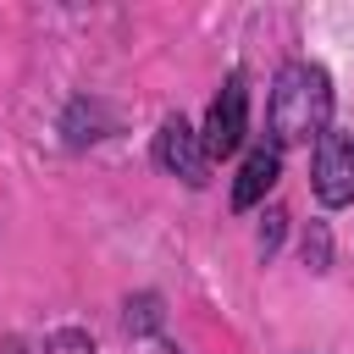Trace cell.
Returning <instances> with one entry per match:
<instances>
[{"mask_svg":"<svg viewBox=\"0 0 354 354\" xmlns=\"http://www.w3.org/2000/svg\"><path fill=\"white\" fill-rule=\"evenodd\" d=\"M266 133L277 149L288 144H321V133H332V77L315 61H288L271 83V105H266Z\"/></svg>","mask_w":354,"mask_h":354,"instance_id":"obj_1","label":"cell"},{"mask_svg":"<svg viewBox=\"0 0 354 354\" xmlns=\"http://www.w3.org/2000/svg\"><path fill=\"white\" fill-rule=\"evenodd\" d=\"M155 160H160V171L183 177L188 188H205V183H210V155H205V138H199L183 116H166V122H160V133H155Z\"/></svg>","mask_w":354,"mask_h":354,"instance_id":"obj_2","label":"cell"},{"mask_svg":"<svg viewBox=\"0 0 354 354\" xmlns=\"http://www.w3.org/2000/svg\"><path fill=\"white\" fill-rule=\"evenodd\" d=\"M310 183H315V199H321L326 210L354 205V138H348V133H321Z\"/></svg>","mask_w":354,"mask_h":354,"instance_id":"obj_3","label":"cell"},{"mask_svg":"<svg viewBox=\"0 0 354 354\" xmlns=\"http://www.w3.org/2000/svg\"><path fill=\"white\" fill-rule=\"evenodd\" d=\"M243 105H249V94H243V72H232L227 83H221V94L210 100V116H205V155L210 160H227L238 144H243Z\"/></svg>","mask_w":354,"mask_h":354,"instance_id":"obj_4","label":"cell"},{"mask_svg":"<svg viewBox=\"0 0 354 354\" xmlns=\"http://www.w3.org/2000/svg\"><path fill=\"white\" fill-rule=\"evenodd\" d=\"M277 171H282V155H277V144H260V149H249V160H243V171H238V183H232V210H254V205L271 194Z\"/></svg>","mask_w":354,"mask_h":354,"instance_id":"obj_5","label":"cell"},{"mask_svg":"<svg viewBox=\"0 0 354 354\" xmlns=\"http://www.w3.org/2000/svg\"><path fill=\"white\" fill-rule=\"evenodd\" d=\"M39 354H94V343H88V332L61 326V332H50V337L39 343Z\"/></svg>","mask_w":354,"mask_h":354,"instance_id":"obj_6","label":"cell"},{"mask_svg":"<svg viewBox=\"0 0 354 354\" xmlns=\"http://www.w3.org/2000/svg\"><path fill=\"white\" fill-rule=\"evenodd\" d=\"M282 221H288L282 210H266V227H260V254H271V249L282 243Z\"/></svg>","mask_w":354,"mask_h":354,"instance_id":"obj_7","label":"cell"},{"mask_svg":"<svg viewBox=\"0 0 354 354\" xmlns=\"http://www.w3.org/2000/svg\"><path fill=\"white\" fill-rule=\"evenodd\" d=\"M304 260H310L315 271H326V227H310V238H304Z\"/></svg>","mask_w":354,"mask_h":354,"instance_id":"obj_8","label":"cell"},{"mask_svg":"<svg viewBox=\"0 0 354 354\" xmlns=\"http://www.w3.org/2000/svg\"><path fill=\"white\" fill-rule=\"evenodd\" d=\"M138 326H155V299H138Z\"/></svg>","mask_w":354,"mask_h":354,"instance_id":"obj_9","label":"cell"}]
</instances>
